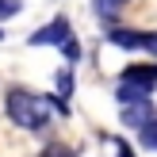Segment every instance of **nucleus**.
Instances as JSON below:
<instances>
[{
	"instance_id": "ddd939ff",
	"label": "nucleus",
	"mask_w": 157,
	"mask_h": 157,
	"mask_svg": "<svg viewBox=\"0 0 157 157\" xmlns=\"http://www.w3.org/2000/svg\"><path fill=\"white\" fill-rule=\"evenodd\" d=\"M115 4H130V0H115Z\"/></svg>"
},
{
	"instance_id": "1a4fd4ad",
	"label": "nucleus",
	"mask_w": 157,
	"mask_h": 157,
	"mask_svg": "<svg viewBox=\"0 0 157 157\" xmlns=\"http://www.w3.org/2000/svg\"><path fill=\"white\" fill-rule=\"evenodd\" d=\"M38 157H73V150H69V146H61V142H50Z\"/></svg>"
},
{
	"instance_id": "423d86ee",
	"label": "nucleus",
	"mask_w": 157,
	"mask_h": 157,
	"mask_svg": "<svg viewBox=\"0 0 157 157\" xmlns=\"http://www.w3.org/2000/svg\"><path fill=\"white\" fill-rule=\"evenodd\" d=\"M146 96H150V92L138 88V84H127V81L119 84V104H134V100H146Z\"/></svg>"
},
{
	"instance_id": "f03ea898",
	"label": "nucleus",
	"mask_w": 157,
	"mask_h": 157,
	"mask_svg": "<svg viewBox=\"0 0 157 157\" xmlns=\"http://www.w3.org/2000/svg\"><path fill=\"white\" fill-rule=\"evenodd\" d=\"M69 35H73V31H69V19L58 15V19H50L46 27H38L35 35H31V46H61Z\"/></svg>"
},
{
	"instance_id": "0eeeda50",
	"label": "nucleus",
	"mask_w": 157,
	"mask_h": 157,
	"mask_svg": "<svg viewBox=\"0 0 157 157\" xmlns=\"http://www.w3.org/2000/svg\"><path fill=\"white\" fill-rule=\"evenodd\" d=\"M58 92H61V100L73 92V73H69V65H61V69H58Z\"/></svg>"
},
{
	"instance_id": "6e6552de",
	"label": "nucleus",
	"mask_w": 157,
	"mask_h": 157,
	"mask_svg": "<svg viewBox=\"0 0 157 157\" xmlns=\"http://www.w3.org/2000/svg\"><path fill=\"white\" fill-rule=\"evenodd\" d=\"M138 50H150L157 58V31H142V35H138Z\"/></svg>"
},
{
	"instance_id": "39448f33",
	"label": "nucleus",
	"mask_w": 157,
	"mask_h": 157,
	"mask_svg": "<svg viewBox=\"0 0 157 157\" xmlns=\"http://www.w3.org/2000/svg\"><path fill=\"white\" fill-rule=\"evenodd\" d=\"M138 142H142L146 150H157V115H153V119H146L142 127H138Z\"/></svg>"
},
{
	"instance_id": "9b49d317",
	"label": "nucleus",
	"mask_w": 157,
	"mask_h": 157,
	"mask_svg": "<svg viewBox=\"0 0 157 157\" xmlns=\"http://www.w3.org/2000/svg\"><path fill=\"white\" fill-rule=\"evenodd\" d=\"M61 50H65V58H69V61H77V58H81V46H77V38H73V35L61 42Z\"/></svg>"
},
{
	"instance_id": "9d476101",
	"label": "nucleus",
	"mask_w": 157,
	"mask_h": 157,
	"mask_svg": "<svg viewBox=\"0 0 157 157\" xmlns=\"http://www.w3.org/2000/svg\"><path fill=\"white\" fill-rule=\"evenodd\" d=\"M12 15H19V0H0V23L12 19Z\"/></svg>"
},
{
	"instance_id": "f257e3e1",
	"label": "nucleus",
	"mask_w": 157,
	"mask_h": 157,
	"mask_svg": "<svg viewBox=\"0 0 157 157\" xmlns=\"http://www.w3.org/2000/svg\"><path fill=\"white\" fill-rule=\"evenodd\" d=\"M8 119L23 130H38L50 119V96H35L27 88H12L8 92Z\"/></svg>"
},
{
	"instance_id": "4468645a",
	"label": "nucleus",
	"mask_w": 157,
	"mask_h": 157,
	"mask_svg": "<svg viewBox=\"0 0 157 157\" xmlns=\"http://www.w3.org/2000/svg\"><path fill=\"white\" fill-rule=\"evenodd\" d=\"M0 38H4V31H0Z\"/></svg>"
},
{
	"instance_id": "20e7f679",
	"label": "nucleus",
	"mask_w": 157,
	"mask_h": 157,
	"mask_svg": "<svg viewBox=\"0 0 157 157\" xmlns=\"http://www.w3.org/2000/svg\"><path fill=\"white\" fill-rule=\"evenodd\" d=\"M146 119H153L150 96H146V100H134V104H123V123H127V127H142Z\"/></svg>"
},
{
	"instance_id": "7ed1b4c3",
	"label": "nucleus",
	"mask_w": 157,
	"mask_h": 157,
	"mask_svg": "<svg viewBox=\"0 0 157 157\" xmlns=\"http://www.w3.org/2000/svg\"><path fill=\"white\" fill-rule=\"evenodd\" d=\"M123 81L127 84H138V88L153 92L157 88V65H127L123 69Z\"/></svg>"
},
{
	"instance_id": "f8f14e48",
	"label": "nucleus",
	"mask_w": 157,
	"mask_h": 157,
	"mask_svg": "<svg viewBox=\"0 0 157 157\" xmlns=\"http://www.w3.org/2000/svg\"><path fill=\"white\" fill-rule=\"evenodd\" d=\"M115 153H119V157H134V153H130V146H127V142H115Z\"/></svg>"
}]
</instances>
